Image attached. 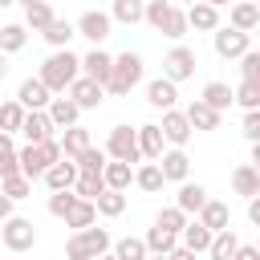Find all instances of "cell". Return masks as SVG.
Segmentation results:
<instances>
[{
	"label": "cell",
	"instance_id": "f907efd6",
	"mask_svg": "<svg viewBox=\"0 0 260 260\" xmlns=\"http://www.w3.org/2000/svg\"><path fill=\"white\" fill-rule=\"evenodd\" d=\"M232 260H260V248H256V244H240Z\"/></svg>",
	"mask_w": 260,
	"mask_h": 260
},
{
	"label": "cell",
	"instance_id": "ffe728a7",
	"mask_svg": "<svg viewBox=\"0 0 260 260\" xmlns=\"http://www.w3.org/2000/svg\"><path fill=\"white\" fill-rule=\"evenodd\" d=\"M134 134H138V154L154 162V158L162 154V146H167V142H162V130H158V122H142Z\"/></svg>",
	"mask_w": 260,
	"mask_h": 260
},
{
	"label": "cell",
	"instance_id": "4fadbf2b",
	"mask_svg": "<svg viewBox=\"0 0 260 260\" xmlns=\"http://www.w3.org/2000/svg\"><path fill=\"white\" fill-rule=\"evenodd\" d=\"M158 130H162V142H171V146H179V150L191 142V126H187L183 110H162V122H158Z\"/></svg>",
	"mask_w": 260,
	"mask_h": 260
},
{
	"label": "cell",
	"instance_id": "b9f144b4",
	"mask_svg": "<svg viewBox=\"0 0 260 260\" xmlns=\"http://www.w3.org/2000/svg\"><path fill=\"white\" fill-rule=\"evenodd\" d=\"M8 175H20V162H16L12 134H0V179H8Z\"/></svg>",
	"mask_w": 260,
	"mask_h": 260
},
{
	"label": "cell",
	"instance_id": "680465c9",
	"mask_svg": "<svg viewBox=\"0 0 260 260\" xmlns=\"http://www.w3.org/2000/svg\"><path fill=\"white\" fill-rule=\"evenodd\" d=\"M93 260H114V252H102V256H93Z\"/></svg>",
	"mask_w": 260,
	"mask_h": 260
},
{
	"label": "cell",
	"instance_id": "94428289",
	"mask_svg": "<svg viewBox=\"0 0 260 260\" xmlns=\"http://www.w3.org/2000/svg\"><path fill=\"white\" fill-rule=\"evenodd\" d=\"M146 260H167V256H146Z\"/></svg>",
	"mask_w": 260,
	"mask_h": 260
},
{
	"label": "cell",
	"instance_id": "9c48e42d",
	"mask_svg": "<svg viewBox=\"0 0 260 260\" xmlns=\"http://www.w3.org/2000/svg\"><path fill=\"white\" fill-rule=\"evenodd\" d=\"M110 24H114V20H110L106 12L89 8V12H81V16H77L73 32H77V37H85V41H93V49H98V45H102V41L110 37Z\"/></svg>",
	"mask_w": 260,
	"mask_h": 260
},
{
	"label": "cell",
	"instance_id": "44dd1931",
	"mask_svg": "<svg viewBox=\"0 0 260 260\" xmlns=\"http://www.w3.org/2000/svg\"><path fill=\"white\" fill-rule=\"evenodd\" d=\"M232 191H236V195H244V199L260 195V167H252V162H240V167L232 171Z\"/></svg>",
	"mask_w": 260,
	"mask_h": 260
},
{
	"label": "cell",
	"instance_id": "5bb4252c",
	"mask_svg": "<svg viewBox=\"0 0 260 260\" xmlns=\"http://www.w3.org/2000/svg\"><path fill=\"white\" fill-rule=\"evenodd\" d=\"M183 16H187V28H195V32H215V28H219V8H211V4H203V0L187 4Z\"/></svg>",
	"mask_w": 260,
	"mask_h": 260
},
{
	"label": "cell",
	"instance_id": "603a6c76",
	"mask_svg": "<svg viewBox=\"0 0 260 260\" xmlns=\"http://www.w3.org/2000/svg\"><path fill=\"white\" fill-rule=\"evenodd\" d=\"M228 28H240V32H248L252 37V28L260 24V4H248V0H236L232 4V12H228Z\"/></svg>",
	"mask_w": 260,
	"mask_h": 260
},
{
	"label": "cell",
	"instance_id": "74e56055",
	"mask_svg": "<svg viewBox=\"0 0 260 260\" xmlns=\"http://www.w3.org/2000/svg\"><path fill=\"white\" fill-rule=\"evenodd\" d=\"M110 158H106V150H98V146H89V150H81L77 158H73V167H77V175H102V167H106Z\"/></svg>",
	"mask_w": 260,
	"mask_h": 260
},
{
	"label": "cell",
	"instance_id": "db71d44e",
	"mask_svg": "<svg viewBox=\"0 0 260 260\" xmlns=\"http://www.w3.org/2000/svg\"><path fill=\"white\" fill-rule=\"evenodd\" d=\"M8 215H12V199H8V195H0V223H4Z\"/></svg>",
	"mask_w": 260,
	"mask_h": 260
},
{
	"label": "cell",
	"instance_id": "8d00e7d4",
	"mask_svg": "<svg viewBox=\"0 0 260 260\" xmlns=\"http://www.w3.org/2000/svg\"><path fill=\"white\" fill-rule=\"evenodd\" d=\"M41 37H45V41H49L53 49H69V41H73L77 32H73V24H69V20H61V16H53V20H49V28H45Z\"/></svg>",
	"mask_w": 260,
	"mask_h": 260
},
{
	"label": "cell",
	"instance_id": "f546056e",
	"mask_svg": "<svg viewBox=\"0 0 260 260\" xmlns=\"http://www.w3.org/2000/svg\"><path fill=\"white\" fill-rule=\"evenodd\" d=\"M179 244H183V248H191V252L199 256V252H207V244H211V232H207L199 219H187V228L179 232Z\"/></svg>",
	"mask_w": 260,
	"mask_h": 260
},
{
	"label": "cell",
	"instance_id": "83f0119b",
	"mask_svg": "<svg viewBox=\"0 0 260 260\" xmlns=\"http://www.w3.org/2000/svg\"><path fill=\"white\" fill-rule=\"evenodd\" d=\"M154 32H162V37H171V41H183V37H187V16H183V8L171 4V8L162 12V20H158Z\"/></svg>",
	"mask_w": 260,
	"mask_h": 260
},
{
	"label": "cell",
	"instance_id": "ab89813d",
	"mask_svg": "<svg viewBox=\"0 0 260 260\" xmlns=\"http://www.w3.org/2000/svg\"><path fill=\"white\" fill-rule=\"evenodd\" d=\"M24 122V106L12 98V102H0V134H16Z\"/></svg>",
	"mask_w": 260,
	"mask_h": 260
},
{
	"label": "cell",
	"instance_id": "52a82bcc",
	"mask_svg": "<svg viewBox=\"0 0 260 260\" xmlns=\"http://www.w3.org/2000/svg\"><path fill=\"white\" fill-rule=\"evenodd\" d=\"M211 45H215V57H223V61H236V57H244L248 49H252V37L248 32H240V28H215L211 32Z\"/></svg>",
	"mask_w": 260,
	"mask_h": 260
},
{
	"label": "cell",
	"instance_id": "277c9868",
	"mask_svg": "<svg viewBox=\"0 0 260 260\" xmlns=\"http://www.w3.org/2000/svg\"><path fill=\"white\" fill-rule=\"evenodd\" d=\"M110 232L106 228H81V232H73L69 240H65V260H93V256H102V252H110Z\"/></svg>",
	"mask_w": 260,
	"mask_h": 260
},
{
	"label": "cell",
	"instance_id": "4316f807",
	"mask_svg": "<svg viewBox=\"0 0 260 260\" xmlns=\"http://www.w3.org/2000/svg\"><path fill=\"white\" fill-rule=\"evenodd\" d=\"M102 183H106V191H126L130 183H134V171H130V162H106L102 167Z\"/></svg>",
	"mask_w": 260,
	"mask_h": 260
},
{
	"label": "cell",
	"instance_id": "8fae6325",
	"mask_svg": "<svg viewBox=\"0 0 260 260\" xmlns=\"http://www.w3.org/2000/svg\"><path fill=\"white\" fill-rule=\"evenodd\" d=\"M16 134L24 138V146H37V142L53 138V122H49V114H45V110H24V122H20V130H16Z\"/></svg>",
	"mask_w": 260,
	"mask_h": 260
},
{
	"label": "cell",
	"instance_id": "d590c367",
	"mask_svg": "<svg viewBox=\"0 0 260 260\" xmlns=\"http://www.w3.org/2000/svg\"><path fill=\"white\" fill-rule=\"evenodd\" d=\"M142 4H146V0H114L106 16L118 20V24H138V20H142Z\"/></svg>",
	"mask_w": 260,
	"mask_h": 260
},
{
	"label": "cell",
	"instance_id": "30bf717a",
	"mask_svg": "<svg viewBox=\"0 0 260 260\" xmlns=\"http://www.w3.org/2000/svg\"><path fill=\"white\" fill-rule=\"evenodd\" d=\"M65 98H69L77 110H98L102 98H106V89H102L98 81H89V77H73L69 89H65Z\"/></svg>",
	"mask_w": 260,
	"mask_h": 260
},
{
	"label": "cell",
	"instance_id": "f35d334b",
	"mask_svg": "<svg viewBox=\"0 0 260 260\" xmlns=\"http://www.w3.org/2000/svg\"><path fill=\"white\" fill-rule=\"evenodd\" d=\"M24 41H28V28H24V24H4V28H0V53H4V57H8V53H20Z\"/></svg>",
	"mask_w": 260,
	"mask_h": 260
},
{
	"label": "cell",
	"instance_id": "d4e9b609",
	"mask_svg": "<svg viewBox=\"0 0 260 260\" xmlns=\"http://www.w3.org/2000/svg\"><path fill=\"white\" fill-rule=\"evenodd\" d=\"M183 118H187V126H191V130H219V118H223V114H215L211 106H203V102L195 98V102L183 110Z\"/></svg>",
	"mask_w": 260,
	"mask_h": 260
},
{
	"label": "cell",
	"instance_id": "c3c4849f",
	"mask_svg": "<svg viewBox=\"0 0 260 260\" xmlns=\"http://www.w3.org/2000/svg\"><path fill=\"white\" fill-rule=\"evenodd\" d=\"M240 77H244V81H260V53H256V49H248V53L240 57Z\"/></svg>",
	"mask_w": 260,
	"mask_h": 260
},
{
	"label": "cell",
	"instance_id": "816d5d0a",
	"mask_svg": "<svg viewBox=\"0 0 260 260\" xmlns=\"http://www.w3.org/2000/svg\"><path fill=\"white\" fill-rule=\"evenodd\" d=\"M248 219L260 228V195H252V199H248Z\"/></svg>",
	"mask_w": 260,
	"mask_h": 260
},
{
	"label": "cell",
	"instance_id": "f5cc1de1",
	"mask_svg": "<svg viewBox=\"0 0 260 260\" xmlns=\"http://www.w3.org/2000/svg\"><path fill=\"white\" fill-rule=\"evenodd\" d=\"M167 260H195V252L179 244V248H171V252H167Z\"/></svg>",
	"mask_w": 260,
	"mask_h": 260
},
{
	"label": "cell",
	"instance_id": "ac0fdd59",
	"mask_svg": "<svg viewBox=\"0 0 260 260\" xmlns=\"http://www.w3.org/2000/svg\"><path fill=\"white\" fill-rule=\"evenodd\" d=\"M146 102H150L154 110H175V102H179V85L167 81V77H154V81L146 85Z\"/></svg>",
	"mask_w": 260,
	"mask_h": 260
},
{
	"label": "cell",
	"instance_id": "836d02e7",
	"mask_svg": "<svg viewBox=\"0 0 260 260\" xmlns=\"http://www.w3.org/2000/svg\"><path fill=\"white\" fill-rule=\"evenodd\" d=\"M142 244H146V256H167L171 248H179V236H171V232H162L158 223L142 236Z\"/></svg>",
	"mask_w": 260,
	"mask_h": 260
},
{
	"label": "cell",
	"instance_id": "6125c7cd",
	"mask_svg": "<svg viewBox=\"0 0 260 260\" xmlns=\"http://www.w3.org/2000/svg\"><path fill=\"white\" fill-rule=\"evenodd\" d=\"M248 4H256V0H248Z\"/></svg>",
	"mask_w": 260,
	"mask_h": 260
},
{
	"label": "cell",
	"instance_id": "ba28073f",
	"mask_svg": "<svg viewBox=\"0 0 260 260\" xmlns=\"http://www.w3.org/2000/svg\"><path fill=\"white\" fill-rule=\"evenodd\" d=\"M191 73H195V49H187V45H175V49L162 57V77L179 85V81H187Z\"/></svg>",
	"mask_w": 260,
	"mask_h": 260
},
{
	"label": "cell",
	"instance_id": "484cf974",
	"mask_svg": "<svg viewBox=\"0 0 260 260\" xmlns=\"http://www.w3.org/2000/svg\"><path fill=\"white\" fill-rule=\"evenodd\" d=\"M41 179H45V187H49V191H73L77 167H73L69 158H61V162H53V167H49V171H45Z\"/></svg>",
	"mask_w": 260,
	"mask_h": 260
},
{
	"label": "cell",
	"instance_id": "1f68e13d",
	"mask_svg": "<svg viewBox=\"0 0 260 260\" xmlns=\"http://www.w3.org/2000/svg\"><path fill=\"white\" fill-rule=\"evenodd\" d=\"M162 183H167V179H162L158 162H142V167L134 171V187H138V191H146V195H158V191H162Z\"/></svg>",
	"mask_w": 260,
	"mask_h": 260
},
{
	"label": "cell",
	"instance_id": "60d3db41",
	"mask_svg": "<svg viewBox=\"0 0 260 260\" xmlns=\"http://www.w3.org/2000/svg\"><path fill=\"white\" fill-rule=\"evenodd\" d=\"M114 248V260H146V244L138 240V236H122L118 244H110Z\"/></svg>",
	"mask_w": 260,
	"mask_h": 260
},
{
	"label": "cell",
	"instance_id": "d6986e66",
	"mask_svg": "<svg viewBox=\"0 0 260 260\" xmlns=\"http://www.w3.org/2000/svg\"><path fill=\"white\" fill-rule=\"evenodd\" d=\"M45 114H49V122H53V130H65V126H77V118H81V110L69 102V98H49V106H45Z\"/></svg>",
	"mask_w": 260,
	"mask_h": 260
},
{
	"label": "cell",
	"instance_id": "4dcf8cb0",
	"mask_svg": "<svg viewBox=\"0 0 260 260\" xmlns=\"http://www.w3.org/2000/svg\"><path fill=\"white\" fill-rule=\"evenodd\" d=\"M236 248H240V236H236L232 228H223V232H215V236H211L207 256H211V260H232V256H236Z\"/></svg>",
	"mask_w": 260,
	"mask_h": 260
},
{
	"label": "cell",
	"instance_id": "ee69618b",
	"mask_svg": "<svg viewBox=\"0 0 260 260\" xmlns=\"http://www.w3.org/2000/svg\"><path fill=\"white\" fill-rule=\"evenodd\" d=\"M232 102H240L244 110H260V81H240L232 89Z\"/></svg>",
	"mask_w": 260,
	"mask_h": 260
},
{
	"label": "cell",
	"instance_id": "bcb514c9",
	"mask_svg": "<svg viewBox=\"0 0 260 260\" xmlns=\"http://www.w3.org/2000/svg\"><path fill=\"white\" fill-rule=\"evenodd\" d=\"M154 223H158V228H162V232H171V236H179V232H183V228H187V215H183V211H179V207H162V211H158V219H154Z\"/></svg>",
	"mask_w": 260,
	"mask_h": 260
},
{
	"label": "cell",
	"instance_id": "5b68a950",
	"mask_svg": "<svg viewBox=\"0 0 260 260\" xmlns=\"http://www.w3.org/2000/svg\"><path fill=\"white\" fill-rule=\"evenodd\" d=\"M0 240H4L8 252H28L37 244V223L24 219V215H8L4 228H0Z\"/></svg>",
	"mask_w": 260,
	"mask_h": 260
},
{
	"label": "cell",
	"instance_id": "7dc6e473",
	"mask_svg": "<svg viewBox=\"0 0 260 260\" xmlns=\"http://www.w3.org/2000/svg\"><path fill=\"white\" fill-rule=\"evenodd\" d=\"M77 203V195L73 191H53L49 195V215H57V219H65V211Z\"/></svg>",
	"mask_w": 260,
	"mask_h": 260
},
{
	"label": "cell",
	"instance_id": "11a10c76",
	"mask_svg": "<svg viewBox=\"0 0 260 260\" xmlns=\"http://www.w3.org/2000/svg\"><path fill=\"white\" fill-rule=\"evenodd\" d=\"M4 73H8V57L0 53V81H4Z\"/></svg>",
	"mask_w": 260,
	"mask_h": 260
},
{
	"label": "cell",
	"instance_id": "7a4b0ae2",
	"mask_svg": "<svg viewBox=\"0 0 260 260\" xmlns=\"http://www.w3.org/2000/svg\"><path fill=\"white\" fill-rule=\"evenodd\" d=\"M138 81H142V57L126 49V53H118V57H114L110 77H106V85H102V89H106V93H114V98H126Z\"/></svg>",
	"mask_w": 260,
	"mask_h": 260
},
{
	"label": "cell",
	"instance_id": "e575fe53",
	"mask_svg": "<svg viewBox=\"0 0 260 260\" xmlns=\"http://www.w3.org/2000/svg\"><path fill=\"white\" fill-rule=\"evenodd\" d=\"M93 211L106 215V219H118V215L126 211V191H102V195L93 199Z\"/></svg>",
	"mask_w": 260,
	"mask_h": 260
},
{
	"label": "cell",
	"instance_id": "e0dca14e",
	"mask_svg": "<svg viewBox=\"0 0 260 260\" xmlns=\"http://www.w3.org/2000/svg\"><path fill=\"white\" fill-rule=\"evenodd\" d=\"M199 223L215 236V232H223V228H232V211H228V203L223 199H207L203 207H199Z\"/></svg>",
	"mask_w": 260,
	"mask_h": 260
},
{
	"label": "cell",
	"instance_id": "f6af8a7d",
	"mask_svg": "<svg viewBox=\"0 0 260 260\" xmlns=\"http://www.w3.org/2000/svg\"><path fill=\"white\" fill-rule=\"evenodd\" d=\"M0 195H8L12 203H16V199H28V195H32V183H28L24 175H8V179H0Z\"/></svg>",
	"mask_w": 260,
	"mask_h": 260
},
{
	"label": "cell",
	"instance_id": "3957f363",
	"mask_svg": "<svg viewBox=\"0 0 260 260\" xmlns=\"http://www.w3.org/2000/svg\"><path fill=\"white\" fill-rule=\"evenodd\" d=\"M16 162H20V175L32 183V179H41L53 162H61V146H57V138H45V142H37V146H20V150H16Z\"/></svg>",
	"mask_w": 260,
	"mask_h": 260
},
{
	"label": "cell",
	"instance_id": "681fc988",
	"mask_svg": "<svg viewBox=\"0 0 260 260\" xmlns=\"http://www.w3.org/2000/svg\"><path fill=\"white\" fill-rule=\"evenodd\" d=\"M240 130H244V138L256 146V142H260V110H244V126H240Z\"/></svg>",
	"mask_w": 260,
	"mask_h": 260
},
{
	"label": "cell",
	"instance_id": "6f0895ef",
	"mask_svg": "<svg viewBox=\"0 0 260 260\" xmlns=\"http://www.w3.org/2000/svg\"><path fill=\"white\" fill-rule=\"evenodd\" d=\"M20 4H24V8H32V4H49V0H20Z\"/></svg>",
	"mask_w": 260,
	"mask_h": 260
},
{
	"label": "cell",
	"instance_id": "f1b7e54d",
	"mask_svg": "<svg viewBox=\"0 0 260 260\" xmlns=\"http://www.w3.org/2000/svg\"><path fill=\"white\" fill-rule=\"evenodd\" d=\"M199 102H203V106H211L215 114H223V110L232 106V85H228V81H207V85H203V93H199Z\"/></svg>",
	"mask_w": 260,
	"mask_h": 260
},
{
	"label": "cell",
	"instance_id": "d6a6232c",
	"mask_svg": "<svg viewBox=\"0 0 260 260\" xmlns=\"http://www.w3.org/2000/svg\"><path fill=\"white\" fill-rule=\"evenodd\" d=\"M93 223H98V211H93V203H89V199H77V203L65 211V228H73V232L93 228Z\"/></svg>",
	"mask_w": 260,
	"mask_h": 260
},
{
	"label": "cell",
	"instance_id": "7bdbcfd3",
	"mask_svg": "<svg viewBox=\"0 0 260 260\" xmlns=\"http://www.w3.org/2000/svg\"><path fill=\"white\" fill-rule=\"evenodd\" d=\"M53 16H57V12H53V4H32V8H24V28H32V32H45Z\"/></svg>",
	"mask_w": 260,
	"mask_h": 260
},
{
	"label": "cell",
	"instance_id": "be15d7a7",
	"mask_svg": "<svg viewBox=\"0 0 260 260\" xmlns=\"http://www.w3.org/2000/svg\"><path fill=\"white\" fill-rule=\"evenodd\" d=\"M187 4H195V0H187Z\"/></svg>",
	"mask_w": 260,
	"mask_h": 260
},
{
	"label": "cell",
	"instance_id": "8992f818",
	"mask_svg": "<svg viewBox=\"0 0 260 260\" xmlns=\"http://www.w3.org/2000/svg\"><path fill=\"white\" fill-rule=\"evenodd\" d=\"M106 158H114V162H142V154H138V134H134L130 126H114L110 138H106Z\"/></svg>",
	"mask_w": 260,
	"mask_h": 260
},
{
	"label": "cell",
	"instance_id": "9a60e30c",
	"mask_svg": "<svg viewBox=\"0 0 260 260\" xmlns=\"http://www.w3.org/2000/svg\"><path fill=\"white\" fill-rule=\"evenodd\" d=\"M110 65H114V57H110L106 49H89V53L81 57V77H89V81L106 85V77H110Z\"/></svg>",
	"mask_w": 260,
	"mask_h": 260
},
{
	"label": "cell",
	"instance_id": "2e32d148",
	"mask_svg": "<svg viewBox=\"0 0 260 260\" xmlns=\"http://www.w3.org/2000/svg\"><path fill=\"white\" fill-rule=\"evenodd\" d=\"M57 146H61V158L73 162V158H77L81 150H89L93 142H89V130H85V126H65L61 138H57Z\"/></svg>",
	"mask_w": 260,
	"mask_h": 260
},
{
	"label": "cell",
	"instance_id": "cb8c5ba5",
	"mask_svg": "<svg viewBox=\"0 0 260 260\" xmlns=\"http://www.w3.org/2000/svg\"><path fill=\"white\" fill-rule=\"evenodd\" d=\"M49 98H53V93H49L37 77H24V81H20V89H16V102H20L24 110H45V106H49Z\"/></svg>",
	"mask_w": 260,
	"mask_h": 260
},
{
	"label": "cell",
	"instance_id": "7c38bea8",
	"mask_svg": "<svg viewBox=\"0 0 260 260\" xmlns=\"http://www.w3.org/2000/svg\"><path fill=\"white\" fill-rule=\"evenodd\" d=\"M154 162H158V171H162L167 183H187V175H191V158H187V150H179V146L162 150Z\"/></svg>",
	"mask_w": 260,
	"mask_h": 260
},
{
	"label": "cell",
	"instance_id": "7402d4cb",
	"mask_svg": "<svg viewBox=\"0 0 260 260\" xmlns=\"http://www.w3.org/2000/svg\"><path fill=\"white\" fill-rule=\"evenodd\" d=\"M207 203V187L203 183H179V195H175V207L183 215H199V207Z\"/></svg>",
	"mask_w": 260,
	"mask_h": 260
},
{
	"label": "cell",
	"instance_id": "6da1fadb",
	"mask_svg": "<svg viewBox=\"0 0 260 260\" xmlns=\"http://www.w3.org/2000/svg\"><path fill=\"white\" fill-rule=\"evenodd\" d=\"M73 77H81V57H73L69 49H53V53L45 57L41 73H37V81H41L49 93H65Z\"/></svg>",
	"mask_w": 260,
	"mask_h": 260
},
{
	"label": "cell",
	"instance_id": "91938a15",
	"mask_svg": "<svg viewBox=\"0 0 260 260\" xmlns=\"http://www.w3.org/2000/svg\"><path fill=\"white\" fill-rule=\"evenodd\" d=\"M8 4H16V0H0V8H8Z\"/></svg>",
	"mask_w": 260,
	"mask_h": 260
},
{
	"label": "cell",
	"instance_id": "9f6ffc18",
	"mask_svg": "<svg viewBox=\"0 0 260 260\" xmlns=\"http://www.w3.org/2000/svg\"><path fill=\"white\" fill-rule=\"evenodd\" d=\"M203 4H211V8H223V4H232V0H203Z\"/></svg>",
	"mask_w": 260,
	"mask_h": 260
}]
</instances>
